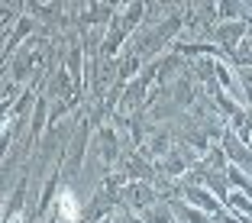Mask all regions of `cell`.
Here are the masks:
<instances>
[{"label":"cell","mask_w":252,"mask_h":223,"mask_svg":"<svg viewBox=\"0 0 252 223\" xmlns=\"http://www.w3.org/2000/svg\"><path fill=\"white\" fill-rule=\"evenodd\" d=\"M59 204H62L59 210H62V214H65V223H71L74 217H78V204H74V197H71V194L65 191V194H62V197H59Z\"/></svg>","instance_id":"obj_1"}]
</instances>
